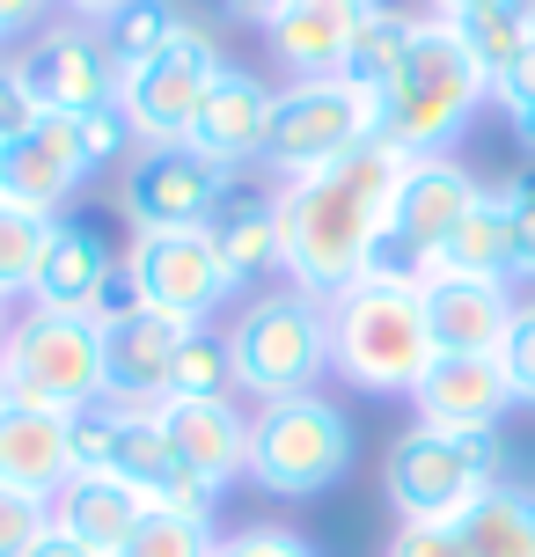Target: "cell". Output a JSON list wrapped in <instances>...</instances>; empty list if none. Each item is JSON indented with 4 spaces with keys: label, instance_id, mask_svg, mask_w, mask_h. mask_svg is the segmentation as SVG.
<instances>
[{
    "label": "cell",
    "instance_id": "cell-18",
    "mask_svg": "<svg viewBox=\"0 0 535 557\" xmlns=\"http://www.w3.org/2000/svg\"><path fill=\"white\" fill-rule=\"evenodd\" d=\"M419 425H455V433H492L499 418L513 411V382L499 352H440V360L419 374Z\"/></svg>",
    "mask_w": 535,
    "mask_h": 557
},
{
    "label": "cell",
    "instance_id": "cell-13",
    "mask_svg": "<svg viewBox=\"0 0 535 557\" xmlns=\"http://www.w3.org/2000/svg\"><path fill=\"white\" fill-rule=\"evenodd\" d=\"M15 74H23V88L37 96L45 117H82L96 103H117V82H125L111 45H103V29H88V23L37 29L15 52Z\"/></svg>",
    "mask_w": 535,
    "mask_h": 557
},
{
    "label": "cell",
    "instance_id": "cell-48",
    "mask_svg": "<svg viewBox=\"0 0 535 557\" xmlns=\"http://www.w3.org/2000/svg\"><path fill=\"white\" fill-rule=\"evenodd\" d=\"M0 337H8V301H0Z\"/></svg>",
    "mask_w": 535,
    "mask_h": 557
},
{
    "label": "cell",
    "instance_id": "cell-12",
    "mask_svg": "<svg viewBox=\"0 0 535 557\" xmlns=\"http://www.w3.org/2000/svg\"><path fill=\"white\" fill-rule=\"evenodd\" d=\"M221 191H227V169L206 162L191 139L140 147L125 162V176H117V206H125L133 235H147V227H206Z\"/></svg>",
    "mask_w": 535,
    "mask_h": 557
},
{
    "label": "cell",
    "instance_id": "cell-28",
    "mask_svg": "<svg viewBox=\"0 0 535 557\" xmlns=\"http://www.w3.org/2000/svg\"><path fill=\"white\" fill-rule=\"evenodd\" d=\"M221 396H235V345L213 323H191L170 360V396L162 404H221Z\"/></svg>",
    "mask_w": 535,
    "mask_h": 557
},
{
    "label": "cell",
    "instance_id": "cell-20",
    "mask_svg": "<svg viewBox=\"0 0 535 557\" xmlns=\"http://www.w3.org/2000/svg\"><path fill=\"white\" fill-rule=\"evenodd\" d=\"M74 470L82 462H74V425H66V411H45V404L8 396L0 404V484H15L29 499H59Z\"/></svg>",
    "mask_w": 535,
    "mask_h": 557
},
{
    "label": "cell",
    "instance_id": "cell-34",
    "mask_svg": "<svg viewBox=\"0 0 535 557\" xmlns=\"http://www.w3.org/2000/svg\"><path fill=\"white\" fill-rule=\"evenodd\" d=\"M52 535V499H29L15 484H0V557H29Z\"/></svg>",
    "mask_w": 535,
    "mask_h": 557
},
{
    "label": "cell",
    "instance_id": "cell-29",
    "mask_svg": "<svg viewBox=\"0 0 535 557\" xmlns=\"http://www.w3.org/2000/svg\"><path fill=\"white\" fill-rule=\"evenodd\" d=\"M440 23L462 37V52L477 59L484 74L499 82L513 59H521V45L535 37V23H528V0H492V8H462V15H440Z\"/></svg>",
    "mask_w": 535,
    "mask_h": 557
},
{
    "label": "cell",
    "instance_id": "cell-44",
    "mask_svg": "<svg viewBox=\"0 0 535 557\" xmlns=\"http://www.w3.org/2000/svg\"><path fill=\"white\" fill-rule=\"evenodd\" d=\"M66 8H74L82 23H96V29H103V23L117 15V8H133V0H66Z\"/></svg>",
    "mask_w": 535,
    "mask_h": 557
},
{
    "label": "cell",
    "instance_id": "cell-15",
    "mask_svg": "<svg viewBox=\"0 0 535 557\" xmlns=\"http://www.w3.org/2000/svg\"><path fill=\"white\" fill-rule=\"evenodd\" d=\"M206 235H213V250H221L227 278H235V294L257 286V278H272V272H286L279 184H257L250 169H242V176H227V191H221V206H213Z\"/></svg>",
    "mask_w": 535,
    "mask_h": 557
},
{
    "label": "cell",
    "instance_id": "cell-8",
    "mask_svg": "<svg viewBox=\"0 0 535 557\" xmlns=\"http://www.w3.org/2000/svg\"><path fill=\"white\" fill-rule=\"evenodd\" d=\"M8 396L45 404V411H82L103 396V323L96 315H59V308H23L8 337Z\"/></svg>",
    "mask_w": 535,
    "mask_h": 557
},
{
    "label": "cell",
    "instance_id": "cell-10",
    "mask_svg": "<svg viewBox=\"0 0 535 557\" xmlns=\"http://www.w3.org/2000/svg\"><path fill=\"white\" fill-rule=\"evenodd\" d=\"M221 66H227L221 45H213L198 23H184L154 59L125 66V82H117V111L133 117L140 147L191 139V117H198V103H206V88H213V74H221Z\"/></svg>",
    "mask_w": 535,
    "mask_h": 557
},
{
    "label": "cell",
    "instance_id": "cell-31",
    "mask_svg": "<svg viewBox=\"0 0 535 557\" xmlns=\"http://www.w3.org/2000/svg\"><path fill=\"white\" fill-rule=\"evenodd\" d=\"M176 29H184V15H176L170 0H133V8H117L111 23H103V45H111L117 74H125V66H140V59L162 52Z\"/></svg>",
    "mask_w": 535,
    "mask_h": 557
},
{
    "label": "cell",
    "instance_id": "cell-27",
    "mask_svg": "<svg viewBox=\"0 0 535 557\" xmlns=\"http://www.w3.org/2000/svg\"><path fill=\"white\" fill-rule=\"evenodd\" d=\"M419 23H425V15L374 8V15H366V29L352 37V52H345V74H338V82H352L360 96H382V88L396 82V66L411 59V45H419Z\"/></svg>",
    "mask_w": 535,
    "mask_h": 557
},
{
    "label": "cell",
    "instance_id": "cell-22",
    "mask_svg": "<svg viewBox=\"0 0 535 557\" xmlns=\"http://www.w3.org/2000/svg\"><path fill=\"white\" fill-rule=\"evenodd\" d=\"M425 294V323H433V345L440 352H499V337L513 323V294L507 278H455V272H433L419 286Z\"/></svg>",
    "mask_w": 535,
    "mask_h": 557
},
{
    "label": "cell",
    "instance_id": "cell-5",
    "mask_svg": "<svg viewBox=\"0 0 535 557\" xmlns=\"http://www.w3.org/2000/svg\"><path fill=\"white\" fill-rule=\"evenodd\" d=\"M227 345H235V389H250L257 404L309 396L315 374L331 367V301L301 286H272L227 323Z\"/></svg>",
    "mask_w": 535,
    "mask_h": 557
},
{
    "label": "cell",
    "instance_id": "cell-24",
    "mask_svg": "<svg viewBox=\"0 0 535 557\" xmlns=\"http://www.w3.org/2000/svg\"><path fill=\"white\" fill-rule=\"evenodd\" d=\"M154 506L125 484V476H111V470H74L66 476V492L52 499V529H66L74 543H88L96 557H117L125 550V535L140 529Z\"/></svg>",
    "mask_w": 535,
    "mask_h": 557
},
{
    "label": "cell",
    "instance_id": "cell-11",
    "mask_svg": "<svg viewBox=\"0 0 535 557\" xmlns=\"http://www.w3.org/2000/svg\"><path fill=\"white\" fill-rule=\"evenodd\" d=\"M125 278L140 286V308L176 315V323H213L235 294L221 250L206 227H147L125 250Z\"/></svg>",
    "mask_w": 535,
    "mask_h": 557
},
{
    "label": "cell",
    "instance_id": "cell-33",
    "mask_svg": "<svg viewBox=\"0 0 535 557\" xmlns=\"http://www.w3.org/2000/svg\"><path fill=\"white\" fill-rule=\"evenodd\" d=\"M74 133H82L88 169H111V162H133V154H140V133H133V117L117 111V103L82 111V117H74Z\"/></svg>",
    "mask_w": 535,
    "mask_h": 557
},
{
    "label": "cell",
    "instance_id": "cell-21",
    "mask_svg": "<svg viewBox=\"0 0 535 557\" xmlns=\"http://www.w3.org/2000/svg\"><path fill=\"white\" fill-rule=\"evenodd\" d=\"M374 8L382 0H301V8H286L279 23L264 29L272 59L294 82H331V74H345V52H352V37L366 29Z\"/></svg>",
    "mask_w": 535,
    "mask_h": 557
},
{
    "label": "cell",
    "instance_id": "cell-43",
    "mask_svg": "<svg viewBox=\"0 0 535 557\" xmlns=\"http://www.w3.org/2000/svg\"><path fill=\"white\" fill-rule=\"evenodd\" d=\"M29 557H96V550H88V543H74L66 529H52V535H45V543H37Z\"/></svg>",
    "mask_w": 535,
    "mask_h": 557
},
{
    "label": "cell",
    "instance_id": "cell-9",
    "mask_svg": "<svg viewBox=\"0 0 535 557\" xmlns=\"http://www.w3.org/2000/svg\"><path fill=\"white\" fill-rule=\"evenodd\" d=\"M374 139V96H360L352 82H286L272 103V139H264V169L294 184L309 169L345 162L352 147Z\"/></svg>",
    "mask_w": 535,
    "mask_h": 557
},
{
    "label": "cell",
    "instance_id": "cell-42",
    "mask_svg": "<svg viewBox=\"0 0 535 557\" xmlns=\"http://www.w3.org/2000/svg\"><path fill=\"white\" fill-rule=\"evenodd\" d=\"M286 8H301V0H227V15H242V23H257V29H272Z\"/></svg>",
    "mask_w": 535,
    "mask_h": 557
},
{
    "label": "cell",
    "instance_id": "cell-41",
    "mask_svg": "<svg viewBox=\"0 0 535 557\" xmlns=\"http://www.w3.org/2000/svg\"><path fill=\"white\" fill-rule=\"evenodd\" d=\"M45 8L52 0H0V37H23V29L45 23Z\"/></svg>",
    "mask_w": 535,
    "mask_h": 557
},
{
    "label": "cell",
    "instance_id": "cell-45",
    "mask_svg": "<svg viewBox=\"0 0 535 557\" xmlns=\"http://www.w3.org/2000/svg\"><path fill=\"white\" fill-rule=\"evenodd\" d=\"M507 125H513V139H521V147L535 154V103H513V111H507Z\"/></svg>",
    "mask_w": 535,
    "mask_h": 557
},
{
    "label": "cell",
    "instance_id": "cell-2",
    "mask_svg": "<svg viewBox=\"0 0 535 557\" xmlns=\"http://www.w3.org/2000/svg\"><path fill=\"white\" fill-rule=\"evenodd\" d=\"M484 96H492V74L462 52V37H455L440 15H425L411 59H403L396 82L374 96V139L396 147L403 162H419V154H448V139L477 117Z\"/></svg>",
    "mask_w": 535,
    "mask_h": 557
},
{
    "label": "cell",
    "instance_id": "cell-39",
    "mask_svg": "<svg viewBox=\"0 0 535 557\" xmlns=\"http://www.w3.org/2000/svg\"><path fill=\"white\" fill-rule=\"evenodd\" d=\"M37 117H45V111H37V96L23 88V74H15V59H0V147H8L15 133H29Z\"/></svg>",
    "mask_w": 535,
    "mask_h": 557
},
{
    "label": "cell",
    "instance_id": "cell-23",
    "mask_svg": "<svg viewBox=\"0 0 535 557\" xmlns=\"http://www.w3.org/2000/svg\"><path fill=\"white\" fill-rule=\"evenodd\" d=\"M154 411H162L170 447L213 492L250 476V411H235V396H221V404H154Z\"/></svg>",
    "mask_w": 535,
    "mask_h": 557
},
{
    "label": "cell",
    "instance_id": "cell-26",
    "mask_svg": "<svg viewBox=\"0 0 535 557\" xmlns=\"http://www.w3.org/2000/svg\"><path fill=\"white\" fill-rule=\"evenodd\" d=\"M433 272H455V278H513V235H507V206L499 191H484L470 206V221L448 235V250Z\"/></svg>",
    "mask_w": 535,
    "mask_h": 557
},
{
    "label": "cell",
    "instance_id": "cell-37",
    "mask_svg": "<svg viewBox=\"0 0 535 557\" xmlns=\"http://www.w3.org/2000/svg\"><path fill=\"white\" fill-rule=\"evenodd\" d=\"M213 557H315V543L294 529H235V535H221Z\"/></svg>",
    "mask_w": 535,
    "mask_h": 557
},
{
    "label": "cell",
    "instance_id": "cell-6",
    "mask_svg": "<svg viewBox=\"0 0 535 557\" xmlns=\"http://www.w3.org/2000/svg\"><path fill=\"white\" fill-rule=\"evenodd\" d=\"M352 470V418L331 396H272L250 411V484L272 499H323Z\"/></svg>",
    "mask_w": 535,
    "mask_h": 557
},
{
    "label": "cell",
    "instance_id": "cell-19",
    "mask_svg": "<svg viewBox=\"0 0 535 557\" xmlns=\"http://www.w3.org/2000/svg\"><path fill=\"white\" fill-rule=\"evenodd\" d=\"M184 331L191 323L154 315V308H133V315L103 323V396L154 411L170 396V360H176V345H184Z\"/></svg>",
    "mask_w": 535,
    "mask_h": 557
},
{
    "label": "cell",
    "instance_id": "cell-32",
    "mask_svg": "<svg viewBox=\"0 0 535 557\" xmlns=\"http://www.w3.org/2000/svg\"><path fill=\"white\" fill-rule=\"evenodd\" d=\"M221 550V535H213V521H198V513H147L140 529L125 535V550L117 557H213Z\"/></svg>",
    "mask_w": 535,
    "mask_h": 557
},
{
    "label": "cell",
    "instance_id": "cell-17",
    "mask_svg": "<svg viewBox=\"0 0 535 557\" xmlns=\"http://www.w3.org/2000/svg\"><path fill=\"white\" fill-rule=\"evenodd\" d=\"M125 257H111V235L96 213H59L52 243H45V264H37V286H29V308H59V315H96L103 286L117 278Z\"/></svg>",
    "mask_w": 535,
    "mask_h": 557
},
{
    "label": "cell",
    "instance_id": "cell-36",
    "mask_svg": "<svg viewBox=\"0 0 535 557\" xmlns=\"http://www.w3.org/2000/svg\"><path fill=\"white\" fill-rule=\"evenodd\" d=\"M499 367H507V382H513V404H535V301L513 308L507 337H499Z\"/></svg>",
    "mask_w": 535,
    "mask_h": 557
},
{
    "label": "cell",
    "instance_id": "cell-16",
    "mask_svg": "<svg viewBox=\"0 0 535 557\" xmlns=\"http://www.w3.org/2000/svg\"><path fill=\"white\" fill-rule=\"evenodd\" d=\"M272 103L279 88H264L250 66H221L206 103L191 117V147L206 162H221L227 176H242L250 162H264V139H272Z\"/></svg>",
    "mask_w": 535,
    "mask_h": 557
},
{
    "label": "cell",
    "instance_id": "cell-7",
    "mask_svg": "<svg viewBox=\"0 0 535 557\" xmlns=\"http://www.w3.org/2000/svg\"><path fill=\"white\" fill-rule=\"evenodd\" d=\"M484 198V184L455 154H419L403 162V184H396V206H389V227L374 235L366 250V272L360 278H389V286H425L448 235L470 221V206Z\"/></svg>",
    "mask_w": 535,
    "mask_h": 557
},
{
    "label": "cell",
    "instance_id": "cell-47",
    "mask_svg": "<svg viewBox=\"0 0 535 557\" xmlns=\"http://www.w3.org/2000/svg\"><path fill=\"white\" fill-rule=\"evenodd\" d=\"M0 404H8V352H0Z\"/></svg>",
    "mask_w": 535,
    "mask_h": 557
},
{
    "label": "cell",
    "instance_id": "cell-30",
    "mask_svg": "<svg viewBox=\"0 0 535 557\" xmlns=\"http://www.w3.org/2000/svg\"><path fill=\"white\" fill-rule=\"evenodd\" d=\"M45 243H52V221L15 206V198H0V301H15V294L29 301L37 264H45Z\"/></svg>",
    "mask_w": 535,
    "mask_h": 557
},
{
    "label": "cell",
    "instance_id": "cell-49",
    "mask_svg": "<svg viewBox=\"0 0 535 557\" xmlns=\"http://www.w3.org/2000/svg\"><path fill=\"white\" fill-rule=\"evenodd\" d=\"M528 23H535V0H528Z\"/></svg>",
    "mask_w": 535,
    "mask_h": 557
},
{
    "label": "cell",
    "instance_id": "cell-46",
    "mask_svg": "<svg viewBox=\"0 0 535 557\" xmlns=\"http://www.w3.org/2000/svg\"><path fill=\"white\" fill-rule=\"evenodd\" d=\"M462 8H492V0H433V15H462Z\"/></svg>",
    "mask_w": 535,
    "mask_h": 557
},
{
    "label": "cell",
    "instance_id": "cell-25",
    "mask_svg": "<svg viewBox=\"0 0 535 557\" xmlns=\"http://www.w3.org/2000/svg\"><path fill=\"white\" fill-rule=\"evenodd\" d=\"M455 529H462L470 557H535V492L499 484V492H484Z\"/></svg>",
    "mask_w": 535,
    "mask_h": 557
},
{
    "label": "cell",
    "instance_id": "cell-3",
    "mask_svg": "<svg viewBox=\"0 0 535 557\" xmlns=\"http://www.w3.org/2000/svg\"><path fill=\"white\" fill-rule=\"evenodd\" d=\"M433 360H440V345H433L419 286L352 278L345 294H331V367H338L352 389L411 396Z\"/></svg>",
    "mask_w": 535,
    "mask_h": 557
},
{
    "label": "cell",
    "instance_id": "cell-4",
    "mask_svg": "<svg viewBox=\"0 0 535 557\" xmlns=\"http://www.w3.org/2000/svg\"><path fill=\"white\" fill-rule=\"evenodd\" d=\"M507 484V441L492 433H455V425H411L389 441L382 462V492H389L396 521H462L484 492Z\"/></svg>",
    "mask_w": 535,
    "mask_h": 557
},
{
    "label": "cell",
    "instance_id": "cell-38",
    "mask_svg": "<svg viewBox=\"0 0 535 557\" xmlns=\"http://www.w3.org/2000/svg\"><path fill=\"white\" fill-rule=\"evenodd\" d=\"M389 557H470V543H462V529H448V521H403Z\"/></svg>",
    "mask_w": 535,
    "mask_h": 557
},
{
    "label": "cell",
    "instance_id": "cell-40",
    "mask_svg": "<svg viewBox=\"0 0 535 557\" xmlns=\"http://www.w3.org/2000/svg\"><path fill=\"white\" fill-rule=\"evenodd\" d=\"M492 103H507V111H513V103H535V37L521 45V59H513L507 74L492 82Z\"/></svg>",
    "mask_w": 535,
    "mask_h": 557
},
{
    "label": "cell",
    "instance_id": "cell-35",
    "mask_svg": "<svg viewBox=\"0 0 535 557\" xmlns=\"http://www.w3.org/2000/svg\"><path fill=\"white\" fill-rule=\"evenodd\" d=\"M499 206H507V235H513V278H535V162L499 184Z\"/></svg>",
    "mask_w": 535,
    "mask_h": 557
},
{
    "label": "cell",
    "instance_id": "cell-14",
    "mask_svg": "<svg viewBox=\"0 0 535 557\" xmlns=\"http://www.w3.org/2000/svg\"><path fill=\"white\" fill-rule=\"evenodd\" d=\"M88 176V154H82V133H74V117H37L29 133H15L0 147V198H15L29 213H45L59 221V206L82 191Z\"/></svg>",
    "mask_w": 535,
    "mask_h": 557
},
{
    "label": "cell",
    "instance_id": "cell-1",
    "mask_svg": "<svg viewBox=\"0 0 535 557\" xmlns=\"http://www.w3.org/2000/svg\"><path fill=\"white\" fill-rule=\"evenodd\" d=\"M396 184H403V154L366 139L345 162L309 169L279 184V221H286V286H301L315 301L345 294L352 278L366 272V250L374 235L389 227Z\"/></svg>",
    "mask_w": 535,
    "mask_h": 557
}]
</instances>
